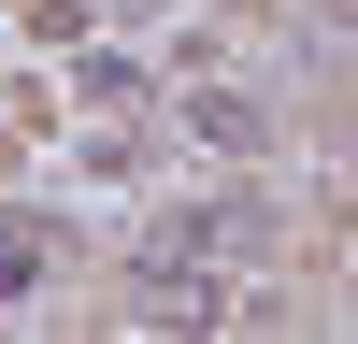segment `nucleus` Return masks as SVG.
Segmentation results:
<instances>
[{"label":"nucleus","mask_w":358,"mask_h":344,"mask_svg":"<svg viewBox=\"0 0 358 344\" xmlns=\"http://www.w3.org/2000/svg\"><path fill=\"white\" fill-rule=\"evenodd\" d=\"M273 229H258V201H187V215L143 229V301L158 315H215L229 301V258H258Z\"/></svg>","instance_id":"f257e3e1"},{"label":"nucleus","mask_w":358,"mask_h":344,"mask_svg":"<svg viewBox=\"0 0 358 344\" xmlns=\"http://www.w3.org/2000/svg\"><path fill=\"white\" fill-rule=\"evenodd\" d=\"M187 129L215 143V158H244V143H258V101H215V86H201V101H187Z\"/></svg>","instance_id":"f03ea898"}]
</instances>
